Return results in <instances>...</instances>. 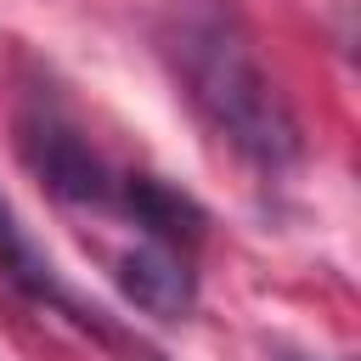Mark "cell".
Returning a JSON list of instances; mask_svg holds the SVG:
<instances>
[{
  "mask_svg": "<svg viewBox=\"0 0 361 361\" xmlns=\"http://www.w3.org/2000/svg\"><path fill=\"white\" fill-rule=\"evenodd\" d=\"M164 51L175 56V73L192 96V107L259 169H288L305 152L299 113L288 107L282 85L259 62L248 28L220 0H180L175 23L164 34Z\"/></svg>",
  "mask_w": 361,
  "mask_h": 361,
  "instance_id": "6da1fadb",
  "label": "cell"
},
{
  "mask_svg": "<svg viewBox=\"0 0 361 361\" xmlns=\"http://www.w3.org/2000/svg\"><path fill=\"white\" fill-rule=\"evenodd\" d=\"M17 152H23L28 175L62 203H107L113 197V175L96 158V147L79 135V124L62 107H51L39 96L17 113Z\"/></svg>",
  "mask_w": 361,
  "mask_h": 361,
  "instance_id": "7a4b0ae2",
  "label": "cell"
},
{
  "mask_svg": "<svg viewBox=\"0 0 361 361\" xmlns=\"http://www.w3.org/2000/svg\"><path fill=\"white\" fill-rule=\"evenodd\" d=\"M0 271L28 293V299H39V305H56V310H68L79 327H90V333H102L113 350H124L130 361H158V355H147V344H130V338H118L107 322H102V310H85L68 288H62V276H56V265L28 243V231L17 226V214H11V203L0 197Z\"/></svg>",
  "mask_w": 361,
  "mask_h": 361,
  "instance_id": "3957f363",
  "label": "cell"
},
{
  "mask_svg": "<svg viewBox=\"0 0 361 361\" xmlns=\"http://www.w3.org/2000/svg\"><path fill=\"white\" fill-rule=\"evenodd\" d=\"M118 293H124L141 316L180 322V316H192V305H197V276H192V265H186L180 248H169V243H141V248H124V254H118Z\"/></svg>",
  "mask_w": 361,
  "mask_h": 361,
  "instance_id": "277c9868",
  "label": "cell"
},
{
  "mask_svg": "<svg viewBox=\"0 0 361 361\" xmlns=\"http://www.w3.org/2000/svg\"><path fill=\"white\" fill-rule=\"evenodd\" d=\"M124 209L147 226L152 243H169V248H180V254L203 237V209H197L186 192L164 186L158 175H130V180H124Z\"/></svg>",
  "mask_w": 361,
  "mask_h": 361,
  "instance_id": "5b68a950",
  "label": "cell"
},
{
  "mask_svg": "<svg viewBox=\"0 0 361 361\" xmlns=\"http://www.w3.org/2000/svg\"><path fill=\"white\" fill-rule=\"evenodd\" d=\"M282 361H310V355H282ZM316 361H322V355H316Z\"/></svg>",
  "mask_w": 361,
  "mask_h": 361,
  "instance_id": "8992f818",
  "label": "cell"
}]
</instances>
